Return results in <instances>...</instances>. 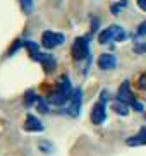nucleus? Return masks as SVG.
Returning <instances> with one entry per match:
<instances>
[{
  "mask_svg": "<svg viewBox=\"0 0 146 156\" xmlns=\"http://www.w3.org/2000/svg\"><path fill=\"white\" fill-rule=\"evenodd\" d=\"M21 46H24V41H21V40H17V41L14 43V46H12V48L9 50V55H14V53H16V51H17L19 48H21Z\"/></svg>",
  "mask_w": 146,
  "mask_h": 156,
  "instance_id": "4be33fe9",
  "label": "nucleus"
},
{
  "mask_svg": "<svg viewBox=\"0 0 146 156\" xmlns=\"http://www.w3.org/2000/svg\"><path fill=\"white\" fill-rule=\"evenodd\" d=\"M105 101H98V103H95V106H93V110H91V122L95 125H100L105 122L107 119V108H105Z\"/></svg>",
  "mask_w": 146,
  "mask_h": 156,
  "instance_id": "423d86ee",
  "label": "nucleus"
},
{
  "mask_svg": "<svg viewBox=\"0 0 146 156\" xmlns=\"http://www.w3.org/2000/svg\"><path fill=\"white\" fill-rule=\"evenodd\" d=\"M136 36H139V38H143V36H146V21H143L139 26H137V31H136Z\"/></svg>",
  "mask_w": 146,
  "mask_h": 156,
  "instance_id": "aec40b11",
  "label": "nucleus"
},
{
  "mask_svg": "<svg viewBox=\"0 0 146 156\" xmlns=\"http://www.w3.org/2000/svg\"><path fill=\"white\" fill-rule=\"evenodd\" d=\"M127 5H129L127 0H120V2H117V4H112V5H110V12H112L114 16H117V14H120V10L126 9Z\"/></svg>",
  "mask_w": 146,
  "mask_h": 156,
  "instance_id": "4468645a",
  "label": "nucleus"
},
{
  "mask_svg": "<svg viewBox=\"0 0 146 156\" xmlns=\"http://www.w3.org/2000/svg\"><path fill=\"white\" fill-rule=\"evenodd\" d=\"M71 53H72V58L76 62L89 58V36L76 38L72 43V48H71Z\"/></svg>",
  "mask_w": 146,
  "mask_h": 156,
  "instance_id": "7ed1b4c3",
  "label": "nucleus"
},
{
  "mask_svg": "<svg viewBox=\"0 0 146 156\" xmlns=\"http://www.w3.org/2000/svg\"><path fill=\"white\" fill-rule=\"evenodd\" d=\"M129 106H133L134 110L139 112V113H143V112H144V106H143V103H139V101L136 100V96H134V94L129 98Z\"/></svg>",
  "mask_w": 146,
  "mask_h": 156,
  "instance_id": "f3484780",
  "label": "nucleus"
},
{
  "mask_svg": "<svg viewBox=\"0 0 146 156\" xmlns=\"http://www.w3.org/2000/svg\"><path fill=\"white\" fill-rule=\"evenodd\" d=\"M40 149L43 153H52L53 151V146H52L50 142H40Z\"/></svg>",
  "mask_w": 146,
  "mask_h": 156,
  "instance_id": "412c9836",
  "label": "nucleus"
},
{
  "mask_svg": "<svg viewBox=\"0 0 146 156\" xmlns=\"http://www.w3.org/2000/svg\"><path fill=\"white\" fill-rule=\"evenodd\" d=\"M96 31H98V19L93 17L91 19V33H96Z\"/></svg>",
  "mask_w": 146,
  "mask_h": 156,
  "instance_id": "b1692460",
  "label": "nucleus"
},
{
  "mask_svg": "<svg viewBox=\"0 0 146 156\" xmlns=\"http://www.w3.org/2000/svg\"><path fill=\"white\" fill-rule=\"evenodd\" d=\"M98 67L101 70H112L117 67V57L112 53H101L98 57Z\"/></svg>",
  "mask_w": 146,
  "mask_h": 156,
  "instance_id": "6e6552de",
  "label": "nucleus"
},
{
  "mask_svg": "<svg viewBox=\"0 0 146 156\" xmlns=\"http://www.w3.org/2000/svg\"><path fill=\"white\" fill-rule=\"evenodd\" d=\"M137 5H139V9L146 10V0H137Z\"/></svg>",
  "mask_w": 146,
  "mask_h": 156,
  "instance_id": "393cba45",
  "label": "nucleus"
},
{
  "mask_svg": "<svg viewBox=\"0 0 146 156\" xmlns=\"http://www.w3.org/2000/svg\"><path fill=\"white\" fill-rule=\"evenodd\" d=\"M65 41V36L62 33H53V31H45L41 34V45L45 46L46 50H53L59 45Z\"/></svg>",
  "mask_w": 146,
  "mask_h": 156,
  "instance_id": "20e7f679",
  "label": "nucleus"
},
{
  "mask_svg": "<svg viewBox=\"0 0 146 156\" xmlns=\"http://www.w3.org/2000/svg\"><path fill=\"white\" fill-rule=\"evenodd\" d=\"M36 106H38V112L40 113H48V105H46V101L45 100H41V98H38V101H36Z\"/></svg>",
  "mask_w": 146,
  "mask_h": 156,
  "instance_id": "a211bd4d",
  "label": "nucleus"
},
{
  "mask_svg": "<svg viewBox=\"0 0 146 156\" xmlns=\"http://www.w3.org/2000/svg\"><path fill=\"white\" fill-rule=\"evenodd\" d=\"M19 5H21V9L26 16H29L35 9V4H33V0H19Z\"/></svg>",
  "mask_w": 146,
  "mask_h": 156,
  "instance_id": "dca6fc26",
  "label": "nucleus"
},
{
  "mask_svg": "<svg viewBox=\"0 0 146 156\" xmlns=\"http://www.w3.org/2000/svg\"><path fill=\"white\" fill-rule=\"evenodd\" d=\"M126 38H127L126 31L120 26H117V24H112V26H108L107 29H103L98 34V41L101 45H107L108 41H124Z\"/></svg>",
  "mask_w": 146,
  "mask_h": 156,
  "instance_id": "f03ea898",
  "label": "nucleus"
},
{
  "mask_svg": "<svg viewBox=\"0 0 146 156\" xmlns=\"http://www.w3.org/2000/svg\"><path fill=\"white\" fill-rule=\"evenodd\" d=\"M38 101V94L33 89H29V91H26V94H24V105L26 106H31L33 103H36Z\"/></svg>",
  "mask_w": 146,
  "mask_h": 156,
  "instance_id": "2eb2a0df",
  "label": "nucleus"
},
{
  "mask_svg": "<svg viewBox=\"0 0 146 156\" xmlns=\"http://www.w3.org/2000/svg\"><path fill=\"white\" fill-rule=\"evenodd\" d=\"M36 62H40L41 65H43V70H45L46 74H50L55 70V67H57V60L53 58V55H50V53H38L36 57Z\"/></svg>",
  "mask_w": 146,
  "mask_h": 156,
  "instance_id": "0eeeda50",
  "label": "nucleus"
},
{
  "mask_svg": "<svg viewBox=\"0 0 146 156\" xmlns=\"http://www.w3.org/2000/svg\"><path fill=\"white\" fill-rule=\"evenodd\" d=\"M134 50H136L137 53H146V43H141V45H136V46H134Z\"/></svg>",
  "mask_w": 146,
  "mask_h": 156,
  "instance_id": "5701e85b",
  "label": "nucleus"
},
{
  "mask_svg": "<svg viewBox=\"0 0 146 156\" xmlns=\"http://www.w3.org/2000/svg\"><path fill=\"white\" fill-rule=\"evenodd\" d=\"M112 106H114V112H115V113H119L120 117H126V115H129V110H131L129 103H124V101H120V100H115Z\"/></svg>",
  "mask_w": 146,
  "mask_h": 156,
  "instance_id": "f8f14e48",
  "label": "nucleus"
},
{
  "mask_svg": "<svg viewBox=\"0 0 146 156\" xmlns=\"http://www.w3.org/2000/svg\"><path fill=\"white\" fill-rule=\"evenodd\" d=\"M136 86L141 89V91H146V72H143L136 81Z\"/></svg>",
  "mask_w": 146,
  "mask_h": 156,
  "instance_id": "6ab92c4d",
  "label": "nucleus"
},
{
  "mask_svg": "<svg viewBox=\"0 0 146 156\" xmlns=\"http://www.w3.org/2000/svg\"><path fill=\"white\" fill-rule=\"evenodd\" d=\"M81 103H82V91H81V87H76L72 91V96H71V105H69L67 113L71 115V117H79Z\"/></svg>",
  "mask_w": 146,
  "mask_h": 156,
  "instance_id": "39448f33",
  "label": "nucleus"
},
{
  "mask_svg": "<svg viewBox=\"0 0 146 156\" xmlns=\"http://www.w3.org/2000/svg\"><path fill=\"white\" fill-rule=\"evenodd\" d=\"M133 96V93H131V87H129V81H124L120 84L119 91H117V100L124 101V103H129V98Z\"/></svg>",
  "mask_w": 146,
  "mask_h": 156,
  "instance_id": "9d476101",
  "label": "nucleus"
},
{
  "mask_svg": "<svg viewBox=\"0 0 146 156\" xmlns=\"http://www.w3.org/2000/svg\"><path fill=\"white\" fill-rule=\"evenodd\" d=\"M72 86H71V81H69L67 76H62L57 83V87L55 91L48 96V103H53L57 106L65 105L67 101H71V96H72Z\"/></svg>",
  "mask_w": 146,
  "mask_h": 156,
  "instance_id": "f257e3e1",
  "label": "nucleus"
},
{
  "mask_svg": "<svg viewBox=\"0 0 146 156\" xmlns=\"http://www.w3.org/2000/svg\"><path fill=\"white\" fill-rule=\"evenodd\" d=\"M126 144H129V146H141V144H146V129H141L136 136L126 139Z\"/></svg>",
  "mask_w": 146,
  "mask_h": 156,
  "instance_id": "9b49d317",
  "label": "nucleus"
},
{
  "mask_svg": "<svg viewBox=\"0 0 146 156\" xmlns=\"http://www.w3.org/2000/svg\"><path fill=\"white\" fill-rule=\"evenodd\" d=\"M24 48H26V50L29 51V57H31L33 60H36L38 53H40V46H38V43L26 40V41H24Z\"/></svg>",
  "mask_w": 146,
  "mask_h": 156,
  "instance_id": "ddd939ff",
  "label": "nucleus"
},
{
  "mask_svg": "<svg viewBox=\"0 0 146 156\" xmlns=\"http://www.w3.org/2000/svg\"><path fill=\"white\" fill-rule=\"evenodd\" d=\"M43 124L35 117V115H27L26 117V122H24V130L26 132H41L43 130Z\"/></svg>",
  "mask_w": 146,
  "mask_h": 156,
  "instance_id": "1a4fd4ad",
  "label": "nucleus"
}]
</instances>
